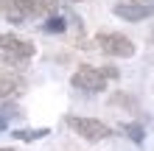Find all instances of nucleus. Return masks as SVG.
Returning a JSON list of instances; mask_svg holds the SVG:
<instances>
[{"mask_svg": "<svg viewBox=\"0 0 154 151\" xmlns=\"http://www.w3.org/2000/svg\"><path fill=\"white\" fill-rule=\"evenodd\" d=\"M23 73V62L8 56V53H0V76H8V78H20Z\"/></svg>", "mask_w": 154, "mask_h": 151, "instance_id": "nucleus-7", "label": "nucleus"}, {"mask_svg": "<svg viewBox=\"0 0 154 151\" xmlns=\"http://www.w3.org/2000/svg\"><path fill=\"white\" fill-rule=\"evenodd\" d=\"M67 126L76 131L79 137L90 140V143H98V140H106L112 134V129L106 126V123L95 120V118H73V115H67Z\"/></svg>", "mask_w": 154, "mask_h": 151, "instance_id": "nucleus-3", "label": "nucleus"}, {"mask_svg": "<svg viewBox=\"0 0 154 151\" xmlns=\"http://www.w3.org/2000/svg\"><path fill=\"white\" fill-rule=\"evenodd\" d=\"M115 17L129 20V23H137V20H146V17H154V6H146V3H118L115 6Z\"/></svg>", "mask_w": 154, "mask_h": 151, "instance_id": "nucleus-6", "label": "nucleus"}, {"mask_svg": "<svg viewBox=\"0 0 154 151\" xmlns=\"http://www.w3.org/2000/svg\"><path fill=\"white\" fill-rule=\"evenodd\" d=\"M65 28H67V23L62 20V17H56V14L48 17V23H45V31H48V34H62Z\"/></svg>", "mask_w": 154, "mask_h": 151, "instance_id": "nucleus-11", "label": "nucleus"}, {"mask_svg": "<svg viewBox=\"0 0 154 151\" xmlns=\"http://www.w3.org/2000/svg\"><path fill=\"white\" fill-rule=\"evenodd\" d=\"M134 3H140V0H134Z\"/></svg>", "mask_w": 154, "mask_h": 151, "instance_id": "nucleus-16", "label": "nucleus"}, {"mask_svg": "<svg viewBox=\"0 0 154 151\" xmlns=\"http://www.w3.org/2000/svg\"><path fill=\"white\" fill-rule=\"evenodd\" d=\"M73 3H79V0H73Z\"/></svg>", "mask_w": 154, "mask_h": 151, "instance_id": "nucleus-17", "label": "nucleus"}, {"mask_svg": "<svg viewBox=\"0 0 154 151\" xmlns=\"http://www.w3.org/2000/svg\"><path fill=\"white\" fill-rule=\"evenodd\" d=\"M151 42H154V34H151Z\"/></svg>", "mask_w": 154, "mask_h": 151, "instance_id": "nucleus-15", "label": "nucleus"}, {"mask_svg": "<svg viewBox=\"0 0 154 151\" xmlns=\"http://www.w3.org/2000/svg\"><path fill=\"white\" fill-rule=\"evenodd\" d=\"M118 78V67H93V65H81L70 84L81 92H104L106 90V81Z\"/></svg>", "mask_w": 154, "mask_h": 151, "instance_id": "nucleus-1", "label": "nucleus"}, {"mask_svg": "<svg viewBox=\"0 0 154 151\" xmlns=\"http://www.w3.org/2000/svg\"><path fill=\"white\" fill-rule=\"evenodd\" d=\"M20 90V78H8V76H0V98H8L11 92Z\"/></svg>", "mask_w": 154, "mask_h": 151, "instance_id": "nucleus-9", "label": "nucleus"}, {"mask_svg": "<svg viewBox=\"0 0 154 151\" xmlns=\"http://www.w3.org/2000/svg\"><path fill=\"white\" fill-rule=\"evenodd\" d=\"M123 131H126V137H129V140H134V143H143V140H146V131H143V126H140V123H126V126H123Z\"/></svg>", "mask_w": 154, "mask_h": 151, "instance_id": "nucleus-10", "label": "nucleus"}, {"mask_svg": "<svg viewBox=\"0 0 154 151\" xmlns=\"http://www.w3.org/2000/svg\"><path fill=\"white\" fill-rule=\"evenodd\" d=\"M59 6V0H34V8H37V14H53Z\"/></svg>", "mask_w": 154, "mask_h": 151, "instance_id": "nucleus-12", "label": "nucleus"}, {"mask_svg": "<svg viewBox=\"0 0 154 151\" xmlns=\"http://www.w3.org/2000/svg\"><path fill=\"white\" fill-rule=\"evenodd\" d=\"M0 151H14V148H0Z\"/></svg>", "mask_w": 154, "mask_h": 151, "instance_id": "nucleus-14", "label": "nucleus"}, {"mask_svg": "<svg viewBox=\"0 0 154 151\" xmlns=\"http://www.w3.org/2000/svg\"><path fill=\"white\" fill-rule=\"evenodd\" d=\"M0 50L14 56V59H20V62H28L37 53V45L23 39V37H17V34H0Z\"/></svg>", "mask_w": 154, "mask_h": 151, "instance_id": "nucleus-4", "label": "nucleus"}, {"mask_svg": "<svg viewBox=\"0 0 154 151\" xmlns=\"http://www.w3.org/2000/svg\"><path fill=\"white\" fill-rule=\"evenodd\" d=\"M98 48H101V53H106V56H115V59H129L134 56V42L129 37H123V34H115V31H104L95 37Z\"/></svg>", "mask_w": 154, "mask_h": 151, "instance_id": "nucleus-2", "label": "nucleus"}, {"mask_svg": "<svg viewBox=\"0 0 154 151\" xmlns=\"http://www.w3.org/2000/svg\"><path fill=\"white\" fill-rule=\"evenodd\" d=\"M6 129H8V118H6L3 112H0V131H6Z\"/></svg>", "mask_w": 154, "mask_h": 151, "instance_id": "nucleus-13", "label": "nucleus"}, {"mask_svg": "<svg viewBox=\"0 0 154 151\" xmlns=\"http://www.w3.org/2000/svg\"><path fill=\"white\" fill-rule=\"evenodd\" d=\"M17 140H23V143H31V140H42L51 134V129H20V131H11Z\"/></svg>", "mask_w": 154, "mask_h": 151, "instance_id": "nucleus-8", "label": "nucleus"}, {"mask_svg": "<svg viewBox=\"0 0 154 151\" xmlns=\"http://www.w3.org/2000/svg\"><path fill=\"white\" fill-rule=\"evenodd\" d=\"M0 8H3L6 20H8V23H14V25L25 23V17L37 14V8H34V0H0Z\"/></svg>", "mask_w": 154, "mask_h": 151, "instance_id": "nucleus-5", "label": "nucleus"}]
</instances>
